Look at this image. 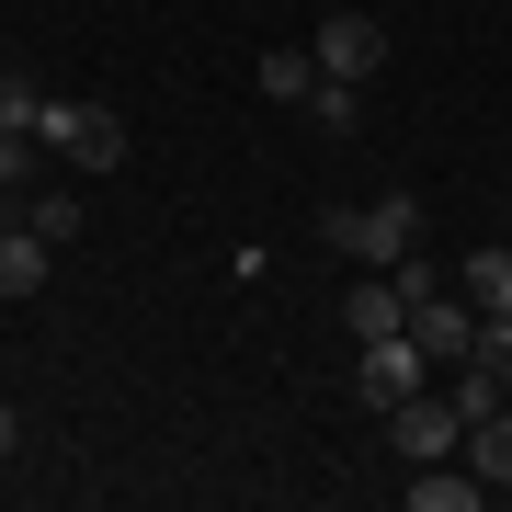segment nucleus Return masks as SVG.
<instances>
[{"label": "nucleus", "instance_id": "3", "mask_svg": "<svg viewBox=\"0 0 512 512\" xmlns=\"http://www.w3.org/2000/svg\"><path fill=\"white\" fill-rule=\"evenodd\" d=\"M308 57H319V80H376L387 69V23H365V0H342V12L319 23Z\"/></svg>", "mask_w": 512, "mask_h": 512}, {"label": "nucleus", "instance_id": "11", "mask_svg": "<svg viewBox=\"0 0 512 512\" xmlns=\"http://www.w3.org/2000/svg\"><path fill=\"white\" fill-rule=\"evenodd\" d=\"M467 467L490 478V490H512V399H501L490 421H467Z\"/></svg>", "mask_w": 512, "mask_h": 512}, {"label": "nucleus", "instance_id": "5", "mask_svg": "<svg viewBox=\"0 0 512 512\" xmlns=\"http://www.w3.org/2000/svg\"><path fill=\"white\" fill-rule=\"evenodd\" d=\"M387 444H399L410 467L467 456V410H456V399H399V410H387Z\"/></svg>", "mask_w": 512, "mask_h": 512}, {"label": "nucleus", "instance_id": "8", "mask_svg": "<svg viewBox=\"0 0 512 512\" xmlns=\"http://www.w3.org/2000/svg\"><path fill=\"white\" fill-rule=\"evenodd\" d=\"M490 501V478L456 467V456H433V467H410V512H478Z\"/></svg>", "mask_w": 512, "mask_h": 512}, {"label": "nucleus", "instance_id": "10", "mask_svg": "<svg viewBox=\"0 0 512 512\" xmlns=\"http://www.w3.org/2000/svg\"><path fill=\"white\" fill-rule=\"evenodd\" d=\"M456 285L478 296V319H490V308H512V251H501V239H478V251L456 262Z\"/></svg>", "mask_w": 512, "mask_h": 512}, {"label": "nucleus", "instance_id": "7", "mask_svg": "<svg viewBox=\"0 0 512 512\" xmlns=\"http://www.w3.org/2000/svg\"><path fill=\"white\" fill-rule=\"evenodd\" d=\"M342 330L353 342H387V330H410V296H399V274H365L342 296Z\"/></svg>", "mask_w": 512, "mask_h": 512}, {"label": "nucleus", "instance_id": "2", "mask_svg": "<svg viewBox=\"0 0 512 512\" xmlns=\"http://www.w3.org/2000/svg\"><path fill=\"white\" fill-rule=\"evenodd\" d=\"M46 160H69V171H126V126H114L103 103H46Z\"/></svg>", "mask_w": 512, "mask_h": 512}, {"label": "nucleus", "instance_id": "15", "mask_svg": "<svg viewBox=\"0 0 512 512\" xmlns=\"http://www.w3.org/2000/svg\"><path fill=\"white\" fill-rule=\"evenodd\" d=\"M0 183H12V194H35V183H46V137L0 126Z\"/></svg>", "mask_w": 512, "mask_h": 512}, {"label": "nucleus", "instance_id": "16", "mask_svg": "<svg viewBox=\"0 0 512 512\" xmlns=\"http://www.w3.org/2000/svg\"><path fill=\"white\" fill-rule=\"evenodd\" d=\"M46 103H57V92H35L23 69H0V126H23V137H35V126H46Z\"/></svg>", "mask_w": 512, "mask_h": 512}, {"label": "nucleus", "instance_id": "14", "mask_svg": "<svg viewBox=\"0 0 512 512\" xmlns=\"http://www.w3.org/2000/svg\"><path fill=\"white\" fill-rule=\"evenodd\" d=\"M319 92V57L308 46H274V57H262V103H308Z\"/></svg>", "mask_w": 512, "mask_h": 512}, {"label": "nucleus", "instance_id": "6", "mask_svg": "<svg viewBox=\"0 0 512 512\" xmlns=\"http://www.w3.org/2000/svg\"><path fill=\"white\" fill-rule=\"evenodd\" d=\"M353 353H365V365H353V376H365V399H376V410L421 399V376H433V353H421L410 330H387V342H353Z\"/></svg>", "mask_w": 512, "mask_h": 512}, {"label": "nucleus", "instance_id": "1", "mask_svg": "<svg viewBox=\"0 0 512 512\" xmlns=\"http://www.w3.org/2000/svg\"><path fill=\"white\" fill-rule=\"evenodd\" d=\"M319 239L330 251H353L365 274H387V262L421 251V205L410 194H365V205H319Z\"/></svg>", "mask_w": 512, "mask_h": 512}, {"label": "nucleus", "instance_id": "12", "mask_svg": "<svg viewBox=\"0 0 512 512\" xmlns=\"http://www.w3.org/2000/svg\"><path fill=\"white\" fill-rule=\"evenodd\" d=\"M308 126H319L330 148H342L353 126H365V80H319V92H308Z\"/></svg>", "mask_w": 512, "mask_h": 512}, {"label": "nucleus", "instance_id": "13", "mask_svg": "<svg viewBox=\"0 0 512 512\" xmlns=\"http://www.w3.org/2000/svg\"><path fill=\"white\" fill-rule=\"evenodd\" d=\"M12 217H23V228H35V239H46V251H69V239H80V205H69V194H57V183H35V194H23V205H12Z\"/></svg>", "mask_w": 512, "mask_h": 512}, {"label": "nucleus", "instance_id": "18", "mask_svg": "<svg viewBox=\"0 0 512 512\" xmlns=\"http://www.w3.org/2000/svg\"><path fill=\"white\" fill-rule=\"evenodd\" d=\"M365 12H376V0H365Z\"/></svg>", "mask_w": 512, "mask_h": 512}, {"label": "nucleus", "instance_id": "9", "mask_svg": "<svg viewBox=\"0 0 512 512\" xmlns=\"http://www.w3.org/2000/svg\"><path fill=\"white\" fill-rule=\"evenodd\" d=\"M46 262H57V251H46V239L23 228V217L0 228V296H12V308H23V296H46Z\"/></svg>", "mask_w": 512, "mask_h": 512}, {"label": "nucleus", "instance_id": "17", "mask_svg": "<svg viewBox=\"0 0 512 512\" xmlns=\"http://www.w3.org/2000/svg\"><path fill=\"white\" fill-rule=\"evenodd\" d=\"M0 456H23V410L12 399H0Z\"/></svg>", "mask_w": 512, "mask_h": 512}, {"label": "nucleus", "instance_id": "4", "mask_svg": "<svg viewBox=\"0 0 512 512\" xmlns=\"http://www.w3.org/2000/svg\"><path fill=\"white\" fill-rule=\"evenodd\" d=\"M410 342L433 353V365H467V353H478V296L421 285V296H410Z\"/></svg>", "mask_w": 512, "mask_h": 512}]
</instances>
